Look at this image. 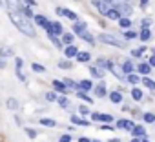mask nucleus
Here are the masks:
<instances>
[{
    "label": "nucleus",
    "instance_id": "nucleus-54",
    "mask_svg": "<svg viewBox=\"0 0 155 142\" xmlns=\"http://www.w3.org/2000/svg\"><path fill=\"white\" fill-rule=\"evenodd\" d=\"M148 2H150V0H140V8H146V6H148Z\"/></svg>",
    "mask_w": 155,
    "mask_h": 142
},
{
    "label": "nucleus",
    "instance_id": "nucleus-10",
    "mask_svg": "<svg viewBox=\"0 0 155 142\" xmlns=\"http://www.w3.org/2000/svg\"><path fill=\"white\" fill-rule=\"evenodd\" d=\"M64 55H66V58H71V56H77V55H79V47H77L75 44H71V46H68V47H64Z\"/></svg>",
    "mask_w": 155,
    "mask_h": 142
},
{
    "label": "nucleus",
    "instance_id": "nucleus-36",
    "mask_svg": "<svg viewBox=\"0 0 155 142\" xmlns=\"http://www.w3.org/2000/svg\"><path fill=\"white\" fill-rule=\"evenodd\" d=\"M142 118H144V122H148V124H153V122H155V115H153V113H144Z\"/></svg>",
    "mask_w": 155,
    "mask_h": 142
},
{
    "label": "nucleus",
    "instance_id": "nucleus-5",
    "mask_svg": "<svg viewBox=\"0 0 155 142\" xmlns=\"http://www.w3.org/2000/svg\"><path fill=\"white\" fill-rule=\"evenodd\" d=\"M48 33L55 35V37H62L64 35V29H62V24L60 22H49V27H48Z\"/></svg>",
    "mask_w": 155,
    "mask_h": 142
},
{
    "label": "nucleus",
    "instance_id": "nucleus-44",
    "mask_svg": "<svg viewBox=\"0 0 155 142\" xmlns=\"http://www.w3.org/2000/svg\"><path fill=\"white\" fill-rule=\"evenodd\" d=\"M15 64H17V69H22V66H24V60H22L20 56H17V58H15Z\"/></svg>",
    "mask_w": 155,
    "mask_h": 142
},
{
    "label": "nucleus",
    "instance_id": "nucleus-27",
    "mask_svg": "<svg viewBox=\"0 0 155 142\" xmlns=\"http://www.w3.org/2000/svg\"><path fill=\"white\" fill-rule=\"evenodd\" d=\"M122 37H124V40H133V38L139 37V33H135V31H131V29H126V31L122 33Z\"/></svg>",
    "mask_w": 155,
    "mask_h": 142
},
{
    "label": "nucleus",
    "instance_id": "nucleus-1",
    "mask_svg": "<svg viewBox=\"0 0 155 142\" xmlns=\"http://www.w3.org/2000/svg\"><path fill=\"white\" fill-rule=\"evenodd\" d=\"M9 18H11V22L17 26V29H18L20 33H24V35L29 37V38H35V35H37L35 26L31 24L29 18H26V17L22 15V11H18V13H9Z\"/></svg>",
    "mask_w": 155,
    "mask_h": 142
},
{
    "label": "nucleus",
    "instance_id": "nucleus-4",
    "mask_svg": "<svg viewBox=\"0 0 155 142\" xmlns=\"http://www.w3.org/2000/svg\"><path fill=\"white\" fill-rule=\"evenodd\" d=\"M91 4L99 9V13H102V15H108V11L111 9V4H108V2H104V0H91Z\"/></svg>",
    "mask_w": 155,
    "mask_h": 142
},
{
    "label": "nucleus",
    "instance_id": "nucleus-58",
    "mask_svg": "<svg viewBox=\"0 0 155 142\" xmlns=\"http://www.w3.org/2000/svg\"><path fill=\"white\" fill-rule=\"evenodd\" d=\"M0 6H2V0H0Z\"/></svg>",
    "mask_w": 155,
    "mask_h": 142
},
{
    "label": "nucleus",
    "instance_id": "nucleus-16",
    "mask_svg": "<svg viewBox=\"0 0 155 142\" xmlns=\"http://www.w3.org/2000/svg\"><path fill=\"white\" fill-rule=\"evenodd\" d=\"M79 89L84 91V93H86V91H91V89H93V82H91V80H81V82H79Z\"/></svg>",
    "mask_w": 155,
    "mask_h": 142
},
{
    "label": "nucleus",
    "instance_id": "nucleus-22",
    "mask_svg": "<svg viewBox=\"0 0 155 142\" xmlns=\"http://www.w3.org/2000/svg\"><path fill=\"white\" fill-rule=\"evenodd\" d=\"M139 38H140V40H144V42H146V40H150V38H151V31H150V27H142V29H140V33H139Z\"/></svg>",
    "mask_w": 155,
    "mask_h": 142
},
{
    "label": "nucleus",
    "instance_id": "nucleus-2",
    "mask_svg": "<svg viewBox=\"0 0 155 142\" xmlns=\"http://www.w3.org/2000/svg\"><path fill=\"white\" fill-rule=\"evenodd\" d=\"M99 40L104 42V44H108V46L126 47V42H124V40H120V38H117V37H113V35H110V33H101V35H99Z\"/></svg>",
    "mask_w": 155,
    "mask_h": 142
},
{
    "label": "nucleus",
    "instance_id": "nucleus-35",
    "mask_svg": "<svg viewBox=\"0 0 155 142\" xmlns=\"http://www.w3.org/2000/svg\"><path fill=\"white\" fill-rule=\"evenodd\" d=\"M62 44H68V46H71V44H73V35H69V33H64V35H62Z\"/></svg>",
    "mask_w": 155,
    "mask_h": 142
},
{
    "label": "nucleus",
    "instance_id": "nucleus-28",
    "mask_svg": "<svg viewBox=\"0 0 155 142\" xmlns=\"http://www.w3.org/2000/svg\"><path fill=\"white\" fill-rule=\"evenodd\" d=\"M48 38H49V40L53 42V46H55V47H58V49H64V47H62V42L58 40V37H55V35L48 33Z\"/></svg>",
    "mask_w": 155,
    "mask_h": 142
},
{
    "label": "nucleus",
    "instance_id": "nucleus-38",
    "mask_svg": "<svg viewBox=\"0 0 155 142\" xmlns=\"http://www.w3.org/2000/svg\"><path fill=\"white\" fill-rule=\"evenodd\" d=\"M31 67H33V71H37V73H44V71H46V67L42 66V64H31Z\"/></svg>",
    "mask_w": 155,
    "mask_h": 142
},
{
    "label": "nucleus",
    "instance_id": "nucleus-31",
    "mask_svg": "<svg viewBox=\"0 0 155 142\" xmlns=\"http://www.w3.org/2000/svg\"><path fill=\"white\" fill-rule=\"evenodd\" d=\"M142 84L148 88V89H151V91H155V82L151 80V79H148V77H142Z\"/></svg>",
    "mask_w": 155,
    "mask_h": 142
},
{
    "label": "nucleus",
    "instance_id": "nucleus-11",
    "mask_svg": "<svg viewBox=\"0 0 155 142\" xmlns=\"http://www.w3.org/2000/svg\"><path fill=\"white\" fill-rule=\"evenodd\" d=\"M69 120L73 122V126H90L91 124L90 120H84V117H79V115H73Z\"/></svg>",
    "mask_w": 155,
    "mask_h": 142
},
{
    "label": "nucleus",
    "instance_id": "nucleus-47",
    "mask_svg": "<svg viewBox=\"0 0 155 142\" xmlns=\"http://www.w3.org/2000/svg\"><path fill=\"white\" fill-rule=\"evenodd\" d=\"M60 142H71V135H68V133L62 135V137H60Z\"/></svg>",
    "mask_w": 155,
    "mask_h": 142
},
{
    "label": "nucleus",
    "instance_id": "nucleus-20",
    "mask_svg": "<svg viewBox=\"0 0 155 142\" xmlns=\"http://www.w3.org/2000/svg\"><path fill=\"white\" fill-rule=\"evenodd\" d=\"M62 17H66V18H69V20H73V22L79 20L77 13H75V11H71V9H62Z\"/></svg>",
    "mask_w": 155,
    "mask_h": 142
},
{
    "label": "nucleus",
    "instance_id": "nucleus-52",
    "mask_svg": "<svg viewBox=\"0 0 155 142\" xmlns=\"http://www.w3.org/2000/svg\"><path fill=\"white\" fill-rule=\"evenodd\" d=\"M102 129H108V131H113L115 127H113V126H110V124H104V126H102Z\"/></svg>",
    "mask_w": 155,
    "mask_h": 142
},
{
    "label": "nucleus",
    "instance_id": "nucleus-15",
    "mask_svg": "<svg viewBox=\"0 0 155 142\" xmlns=\"http://www.w3.org/2000/svg\"><path fill=\"white\" fill-rule=\"evenodd\" d=\"M51 84H53V89H55V91H58V93H69V89L64 86V82H60V80H53Z\"/></svg>",
    "mask_w": 155,
    "mask_h": 142
},
{
    "label": "nucleus",
    "instance_id": "nucleus-17",
    "mask_svg": "<svg viewBox=\"0 0 155 142\" xmlns=\"http://www.w3.org/2000/svg\"><path fill=\"white\" fill-rule=\"evenodd\" d=\"M106 17H108L110 20H120V17H122V15H120V11H119L117 8H111V9L108 11V15H106Z\"/></svg>",
    "mask_w": 155,
    "mask_h": 142
},
{
    "label": "nucleus",
    "instance_id": "nucleus-50",
    "mask_svg": "<svg viewBox=\"0 0 155 142\" xmlns=\"http://www.w3.org/2000/svg\"><path fill=\"white\" fill-rule=\"evenodd\" d=\"M148 64H150L151 67H155V55H151V56H150V60H148Z\"/></svg>",
    "mask_w": 155,
    "mask_h": 142
},
{
    "label": "nucleus",
    "instance_id": "nucleus-53",
    "mask_svg": "<svg viewBox=\"0 0 155 142\" xmlns=\"http://www.w3.org/2000/svg\"><path fill=\"white\" fill-rule=\"evenodd\" d=\"M79 142H91L88 137H79Z\"/></svg>",
    "mask_w": 155,
    "mask_h": 142
},
{
    "label": "nucleus",
    "instance_id": "nucleus-41",
    "mask_svg": "<svg viewBox=\"0 0 155 142\" xmlns=\"http://www.w3.org/2000/svg\"><path fill=\"white\" fill-rule=\"evenodd\" d=\"M46 100H49V102H55V100H57V93H53V91H48V93H46Z\"/></svg>",
    "mask_w": 155,
    "mask_h": 142
},
{
    "label": "nucleus",
    "instance_id": "nucleus-34",
    "mask_svg": "<svg viewBox=\"0 0 155 142\" xmlns=\"http://www.w3.org/2000/svg\"><path fill=\"white\" fill-rule=\"evenodd\" d=\"M77 97H79L81 100H86V102H93V98H91L90 95H86L84 91H81V89H79V91H77Z\"/></svg>",
    "mask_w": 155,
    "mask_h": 142
},
{
    "label": "nucleus",
    "instance_id": "nucleus-48",
    "mask_svg": "<svg viewBox=\"0 0 155 142\" xmlns=\"http://www.w3.org/2000/svg\"><path fill=\"white\" fill-rule=\"evenodd\" d=\"M4 67H6V56L0 55V69H4Z\"/></svg>",
    "mask_w": 155,
    "mask_h": 142
},
{
    "label": "nucleus",
    "instance_id": "nucleus-7",
    "mask_svg": "<svg viewBox=\"0 0 155 142\" xmlns=\"http://www.w3.org/2000/svg\"><path fill=\"white\" fill-rule=\"evenodd\" d=\"M33 18H35V24H37V26H40V27H44V29L48 31V27H49V20H48V17H44V15H35Z\"/></svg>",
    "mask_w": 155,
    "mask_h": 142
},
{
    "label": "nucleus",
    "instance_id": "nucleus-18",
    "mask_svg": "<svg viewBox=\"0 0 155 142\" xmlns=\"http://www.w3.org/2000/svg\"><path fill=\"white\" fill-rule=\"evenodd\" d=\"M90 75L95 77V79H102V77H104V71L99 69L97 66H91V67H90Z\"/></svg>",
    "mask_w": 155,
    "mask_h": 142
},
{
    "label": "nucleus",
    "instance_id": "nucleus-59",
    "mask_svg": "<svg viewBox=\"0 0 155 142\" xmlns=\"http://www.w3.org/2000/svg\"><path fill=\"white\" fill-rule=\"evenodd\" d=\"M93 142H99V140H93Z\"/></svg>",
    "mask_w": 155,
    "mask_h": 142
},
{
    "label": "nucleus",
    "instance_id": "nucleus-30",
    "mask_svg": "<svg viewBox=\"0 0 155 142\" xmlns=\"http://www.w3.org/2000/svg\"><path fill=\"white\" fill-rule=\"evenodd\" d=\"M38 122H40L42 126H46V127H55V126H57V122H55L53 118H40Z\"/></svg>",
    "mask_w": 155,
    "mask_h": 142
},
{
    "label": "nucleus",
    "instance_id": "nucleus-14",
    "mask_svg": "<svg viewBox=\"0 0 155 142\" xmlns=\"http://www.w3.org/2000/svg\"><path fill=\"white\" fill-rule=\"evenodd\" d=\"M120 69H122L124 75H131L133 73V64H131V60H124L122 66H120Z\"/></svg>",
    "mask_w": 155,
    "mask_h": 142
},
{
    "label": "nucleus",
    "instance_id": "nucleus-29",
    "mask_svg": "<svg viewBox=\"0 0 155 142\" xmlns=\"http://www.w3.org/2000/svg\"><path fill=\"white\" fill-rule=\"evenodd\" d=\"M90 58H91V55L86 53V51H79V55H77V60L79 62H88Z\"/></svg>",
    "mask_w": 155,
    "mask_h": 142
},
{
    "label": "nucleus",
    "instance_id": "nucleus-23",
    "mask_svg": "<svg viewBox=\"0 0 155 142\" xmlns=\"http://www.w3.org/2000/svg\"><path fill=\"white\" fill-rule=\"evenodd\" d=\"M131 97H133V100H135V102H140V100H142V97H144V93H142L139 88H133V89H131Z\"/></svg>",
    "mask_w": 155,
    "mask_h": 142
},
{
    "label": "nucleus",
    "instance_id": "nucleus-56",
    "mask_svg": "<svg viewBox=\"0 0 155 142\" xmlns=\"http://www.w3.org/2000/svg\"><path fill=\"white\" fill-rule=\"evenodd\" d=\"M140 142H148V140H146V138H142V140H140Z\"/></svg>",
    "mask_w": 155,
    "mask_h": 142
},
{
    "label": "nucleus",
    "instance_id": "nucleus-55",
    "mask_svg": "<svg viewBox=\"0 0 155 142\" xmlns=\"http://www.w3.org/2000/svg\"><path fill=\"white\" fill-rule=\"evenodd\" d=\"M131 142H140V138H131Z\"/></svg>",
    "mask_w": 155,
    "mask_h": 142
},
{
    "label": "nucleus",
    "instance_id": "nucleus-6",
    "mask_svg": "<svg viewBox=\"0 0 155 142\" xmlns=\"http://www.w3.org/2000/svg\"><path fill=\"white\" fill-rule=\"evenodd\" d=\"M91 120H99V122H104V124H111V120H115L111 115L108 113H91Z\"/></svg>",
    "mask_w": 155,
    "mask_h": 142
},
{
    "label": "nucleus",
    "instance_id": "nucleus-13",
    "mask_svg": "<svg viewBox=\"0 0 155 142\" xmlns=\"http://www.w3.org/2000/svg\"><path fill=\"white\" fill-rule=\"evenodd\" d=\"M110 66H111V60H108V58H104V56H99L97 58V67L99 69H110Z\"/></svg>",
    "mask_w": 155,
    "mask_h": 142
},
{
    "label": "nucleus",
    "instance_id": "nucleus-46",
    "mask_svg": "<svg viewBox=\"0 0 155 142\" xmlns=\"http://www.w3.org/2000/svg\"><path fill=\"white\" fill-rule=\"evenodd\" d=\"M24 4H26L28 8H35V6H37V2H35V0H24Z\"/></svg>",
    "mask_w": 155,
    "mask_h": 142
},
{
    "label": "nucleus",
    "instance_id": "nucleus-39",
    "mask_svg": "<svg viewBox=\"0 0 155 142\" xmlns=\"http://www.w3.org/2000/svg\"><path fill=\"white\" fill-rule=\"evenodd\" d=\"M57 100H58L60 108H64V109H66V108H69V100H68L66 97H60V98H57Z\"/></svg>",
    "mask_w": 155,
    "mask_h": 142
},
{
    "label": "nucleus",
    "instance_id": "nucleus-21",
    "mask_svg": "<svg viewBox=\"0 0 155 142\" xmlns=\"http://www.w3.org/2000/svg\"><path fill=\"white\" fill-rule=\"evenodd\" d=\"M137 69H139V73H142V75H148L150 71H151V66H150V64H146V62H140V64L137 66Z\"/></svg>",
    "mask_w": 155,
    "mask_h": 142
},
{
    "label": "nucleus",
    "instance_id": "nucleus-8",
    "mask_svg": "<svg viewBox=\"0 0 155 142\" xmlns=\"http://www.w3.org/2000/svg\"><path fill=\"white\" fill-rule=\"evenodd\" d=\"M131 135H133V138H140L142 140V138H146V127L144 126H135Z\"/></svg>",
    "mask_w": 155,
    "mask_h": 142
},
{
    "label": "nucleus",
    "instance_id": "nucleus-19",
    "mask_svg": "<svg viewBox=\"0 0 155 142\" xmlns=\"http://www.w3.org/2000/svg\"><path fill=\"white\" fill-rule=\"evenodd\" d=\"M110 100H111L113 104H120V102H122V93H120V91H111V93H110Z\"/></svg>",
    "mask_w": 155,
    "mask_h": 142
},
{
    "label": "nucleus",
    "instance_id": "nucleus-25",
    "mask_svg": "<svg viewBox=\"0 0 155 142\" xmlns=\"http://www.w3.org/2000/svg\"><path fill=\"white\" fill-rule=\"evenodd\" d=\"M6 106H8V109L15 111V109H18V100L17 98H8L6 100Z\"/></svg>",
    "mask_w": 155,
    "mask_h": 142
},
{
    "label": "nucleus",
    "instance_id": "nucleus-37",
    "mask_svg": "<svg viewBox=\"0 0 155 142\" xmlns=\"http://www.w3.org/2000/svg\"><path fill=\"white\" fill-rule=\"evenodd\" d=\"M58 67H60V69H71V67H73V64H71V62H68V60H60V62H58Z\"/></svg>",
    "mask_w": 155,
    "mask_h": 142
},
{
    "label": "nucleus",
    "instance_id": "nucleus-40",
    "mask_svg": "<svg viewBox=\"0 0 155 142\" xmlns=\"http://www.w3.org/2000/svg\"><path fill=\"white\" fill-rule=\"evenodd\" d=\"M24 131L28 133V137H29V138H37V135H38V133H37V129H33V127H26Z\"/></svg>",
    "mask_w": 155,
    "mask_h": 142
},
{
    "label": "nucleus",
    "instance_id": "nucleus-51",
    "mask_svg": "<svg viewBox=\"0 0 155 142\" xmlns=\"http://www.w3.org/2000/svg\"><path fill=\"white\" fill-rule=\"evenodd\" d=\"M150 24H151V20H150V18H144V20H142V27H148Z\"/></svg>",
    "mask_w": 155,
    "mask_h": 142
},
{
    "label": "nucleus",
    "instance_id": "nucleus-26",
    "mask_svg": "<svg viewBox=\"0 0 155 142\" xmlns=\"http://www.w3.org/2000/svg\"><path fill=\"white\" fill-rule=\"evenodd\" d=\"M119 26H120L122 29H130V26H131V20H130L128 17H120V20H119Z\"/></svg>",
    "mask_w": 155,
    "mask_h": 142
},
{
    "label": "nucleus",
    "instance_id": "nucleus-9",
    "mask_svg": "<svg viewBox=\"0 0 155 142\" xmlns=\"http://www.w3.org/2000/svg\"><path fill=\"white\" fill-rule=\"evenodd\" d=\"M73 31H75L77 35H82L84 31H88V24H86V22H81V20H77V22L73 24Z\"/></svg>",
    "mask_w": 155,
    "mask_h": 142
},
{
    "label": "nucleus",
    "instance_id": "nucleus-32",
    "mask_svg": "<svg viewBox=\"0 0 155 142\" xmlns=\"http://www.w3.org/2000/svg\"><path fill=\"white\" fill-rule=\"evenodd\" d=\"M126 82H130V84H133V86H135V84H139V82H140V77H137L135 73H131V75H128V77H126Z\"/></svg>",
    "mask_w": 155,
    "mask_h": 142
},
{
    "label": "nucleus",
    "instance_id": "nucleus-60",
    "mask_svg": "<svg viewBox=\"0 0 155 142\" xmlns=\"http://www.w3.org/2000/svg\"><path fill=\"white\" fill-rule=\"evenodd\" d=\"M153 55H155V49H153Z\"/></svg>",
    "mask_w": 155,
    "mask_h": 142
},
{
    "label": "nucleus",
    "instance_id": "nucleus-57",
    "mask_svg": "<svg viewBox=\"0 0 155 142\" xmlns=\"http://www.w3.org/2000/svg\"><path fill=\"white\" fill-rule=\"evenodd\" d=\"M113 2H115V0H113ZM120 2H126V0H120Z\"/></svg>",
    "mask_w": 155,
    "mask_h": 142
},
{
    "label": "nucleus",
    "instance_id": "nucleus-42",
    "mask_svg": "<svg viewBox=\"0 0 155 142\" xmlns=\"http://www.w3.org/2000/svg\"><path fill=\"white\" fill-rule=\"evenodd\" d=\"M79 113H81V117H84V115H90V109H88V106H79Z\"/></svg>",
    "mask_w": 155,
    "mask_h": 142
},
{
    "label": "nucleus",
    "instance_id": "nucleus-43",
    "mask_svg": "<svg viewBox=\"0 0 155 142\" xmlns=\"http://www.w3.org/2000/svg\"><path fill=\"white\" fill-rule=\"evenodd\" d=\"M17 77H18L20 82H26V75L22 73V69H17Z\"/></svg>",
    "mask_w": 155,
    "mask_h": 142
},
{
    "label": "nucleus",
    "instance_id": "nucleus-12",
    "mask_svg": "<svg viewBox=\"0 0 155 142\" xmlns=\"http://www.w3.org/2000/svg\"><path fill=\"white\" fill-rule=\"evenodd\" d=\"M93 93L97 95V98H102V97H106V95H108V91H106V86H104V82H101L99 86H95V88H93Z\"/></svg>",
    "mask_w": 155,
    "mask_h": 142
},
{
    "label": "nucleus",
    "instance_id": "nucleus-45",
    "mask_svg": "<svg viewBox=\"0 0 155 142\" xmlns=\"http://www.w3.org/2000/svg\"><path fill=\"white\" fill-rule=\"evenodd\" d=\"M0 55H2V56H8V55H13V49L11 47H6L2 53H0Z\"/></svg>",
    "mask_w": 155,
    "mask_h": 142
},
{
    "label": "nucleus",
    "instance_id": "nucleus-24",
    "mask_svg": "<svg viewBox=\"0 0 155 142\" xmlns=\"http://www.w3.org/2000/svg\"><path fill=\"white\" fill-rule=\"evenodd\" d=\"M79 37H81L82 40H86L88 44H95V37H93L90 31H84V33H82V35H79Z\"/></svg>",
    "mask_w": 155,
    "mask_h": 142
},
{
    "label": "nucleus",
    "instance_id": "nucleus-49",
    "mask_svg": "<svg viewBox=\"0 0 155 142\" xmlns=\"http://www.w3.org/2000/svg\"><path fill=\"white\" fill-rule=\"evenodd\" d=\"M124 126H126V120H119V122H117V127H119V129H124Z\"/></svg>",
    "mask_w": 155,
    "mask_h": 142
},
{
    "label": "nucleus",
    "instance_id": "nucleus-3",
    "mask_svg": "<svg viewBox=\"0 0 155 142\" xmlns=\"http://www.w3.org/2000/svg\"><path fill=\"white\" fill-rule=\"evenodd\" d=\"M6 8H8V13H18L22 11L24 4L22 0H6Z\"/></svg>",
    "mask_w": 155,
    "mask_h": 142
},
{
    "label": "nucleus",
    "instance_id": "nucleus-33",
    "mask_svg": "<svg viewBox=\"0 0 155 142\" xmlns=\"http://www.w3.org/2000/svg\"><path fill=\"white\" fill-rule=\"evenodd\" d=\"M144 51H146V47H137V49L131 51V56H135V58H142Z\"/></svg>",
    "mask_w": 155,
    "mask_h": 142
}]
</instances>
